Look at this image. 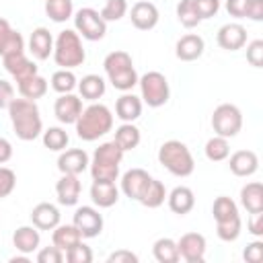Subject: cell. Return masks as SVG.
Returning <instances> with one entry per match:
<instances>
[{
	"label": "cell",
	"instance_id": "obj_10",
	"mask_svg": "<svg viewBox=\"0 0 263 263\" xmlns=\"http://www.w3.org/2000/svg\"><path fill=\"white\" fill-rule=\"evenodd\" d=\"M72 224L78 228L82 238H95L103 232V216L92 205H82L74 212Z\"/></svg>",
	"mask_w": 263,
	"mask_h": 263
},
{
	"label": "cell",
	"instance_id": "obj_32",
	"mask_svg": "<svg viewBox=\"0 0 263 263\" xmlns=\"http://www.w3.org/2000/svg\"><path fill=\"white\" fill-rule=\"evenodd\" d=\"M16 84H18L21 97L29 99V101H37V99L45 97V92H47V80L43 76H39V72L29 76V78H25V80H21V82H16Z\"/></svg>",
	"mask_w": 263,
	"mask_h": 263
},
{
	"label": "cell",
	"instance_id": "obj_36",
	"mask_svg": "<svg viewBox=\"0 0 263 263\" xmlns=\"http://www.w3.org/2000/svg\"><path fill=\"white\" fill-rule=\"evenodd\" d=\"M212 214H214V220L216 222H226V220H232V218H238V205L232 197L228 195H220L214 199V205H212Z\"/></svg>",
	"mask_w": 263,
	"mask_h": 263
},
{
	"label": "cell",
	"instance_id": "obj_41",
	"mask_svg": "<svg viewBox=\"0 0 263 263\" xmlns=\"http://www.w3.org/2000/svg\"><path fill=\"white\" fill-rule=\"evenodd\" d=\"M177 18L185 29H193L201 23V18H199V14L193 6V0H181L177 4Z\"/></svg>",
	"mask_w": 263,
	"mask_h": 263
},
{
	"label": "cell",
	"instance_id": "obj_22",
	"mask_svg": "<svg viewBox=\"0 0 263 263\" xmlns=\"http://www.w3.org/2000/svg\"><path fill=\"white\" fill-rule=\"evenodd\" d=\"M80 179L78 175H62L60 181L55 183V195H58V201L62 205H76L78 203V197H80Z\"/></svg>",
	"mask_w": 263,
	"mask_h": 263
},
{
	"label": "cell",
	"instance_id": "obj_52",
	"mask_svg": "<svg viewBox=\"0 0 263 263\" xmlns=\"http://www.w3.org/2000/svg\"><path fill=\"white\" fill-rule=\"evenodd\" d=\"M249 232L257 238L263 236V212H257V214L249 216Z\"/></svg>",
	"mask_w": 263,
	"mask_h": 263
},
{
	"label": "cell",
	"instance_id": "obj_28",
	"mask_svg": "<svg viewBox=\"0 0 263 263\" xmlns=\"http://www.w3.org/2000/svg\"><path fill=\"white\" fill-rule=\"evenodd\" d=\"M14 51H25V39L18 31L10 27L6 18L0 16V55H8Z\"/></svg>",
	"mask_w": 263,
	"mask_h": 263
},
{
	"label": "cell",
	"instance_id": "obj_43",
	"mask_svg": "<svg viewBox=\"0 0 263 263\" xmlns=\"http://www.w3.org/2000/svg\"><path fill=\"white\" fill-rule=\"evenodd\" d=\"M125 12H127V2L125 0H107L105 6L101 8V16H103L105 23L119 21V18L125 16Z\"/></svg>",
	"mask_w": 263,
	"mask_h": 263
},
{
	"label": "cell",
	"instance_id": "obj_42",
	"mask_svg": "<svg viewBox=\"0 0 263 263\" xmlns=\"http://www.w3.org/2000/svg\"><path fill=\"white\" fill-rule=\"evenodd\" d=\"M240 228H242V222H240V216L238 218H232V220H226V222H216V234L220 240L224 242H232L240 236Z\"/></svg>",
	"mask_w": 263,
	"mask_h": 263
},
{
	"label": "cell",
	"instance_id": "obj_53",
	"mask_svg": "<svg viewBox=\"0 0 263 263\" xmlns=\"http://www.w3.org/2000/svg\"><path fill=\"white\" fill-rule=\"evenodd\" d=\"M12 158V144L6 138H0V164L8 162Z\"/></svg>",
	"mask_w": 263,
	"mask_h": 263
},
{
	"label": "cell",
	"instance_id": "obj_30",
	"mask_svg": "<svg viewBox=\"0 0 263 263\" xmlns=\"http://www.w3.org/2000/svg\"><path fill=\"white\" fill-rule=\"evenodd\" d=\"M76 88H78V92H80L82 99H86V101H97V99H101V97L105 95L107 84H105L103 76H99V74H86V76H82V80L76 84Z\"/></svg>",
	"mask_w": 263,
	"mask_h": 263
},
{
	"label": "cell",
	"instance_id": "obj_34",
	"mask_svg": "<svg viewBox=\"0 0 263 263\" xmlns=\"http://www.w3.org/2000/svg\"><path fill=\"white\" fill-rule=\"evenodd\" d=\"M152 255L158 263H177L179 257V249H177V240L162 236L152 245Z\"/></svg>",
	"mask_w": 263,
	"mask_h": 263
},
{
	"label": "cell",
	"instance_id": "obj_11",
	"mask_svg": "<svg viewBox=\"0 0 263 263\" xmlns=\"http://www.w3.org/2000/svg\"><path fill=\"white\" fill-rule=\"evenodd\" d=\"M177 249H179V257L185 259L187 263H201L205 259V236L199 232H185L179 240H177Z\"/></svg>",
	"mask_w": 263,
	"mask_h": 263
},
{
	"label": "cell",
	"instance_id": "obj_48",
	"mask_svg": "<svg viewBox=\"0 0 263 263\" xmlns=\"http://www.w3.org/2000/svg\"><path fill=\"white\" fill-rule=\"evenodd\" d=\"M64 261V251L53 247H43L37 253V263H62Z\"/></svg>",
	"mask_w": 263,
	"mask_h": 263
},
{
	"label": "cell",
	"instance_id": "obj_35",
	"mask_svg": "<svg viewBox=\"0 0 263 263\" xmlns=\"http://www.w3.org/2000/svg\"><path fill=\"white\" fill-rule=\"evenodd\" d=\"M164 199H166V187H164V183L158 181V179H150L148 187L144 189V193L140 197V203L146 205V208H150V210H154V208L162 205Z\"/></svg>",
	"mask_w": 263,
	"mask_h": 263
},
{
	"label": "cell",
	"instance_id": "obj_17",
	"mask_svg": "<svg viewBox=\"0 0 263 263\" xmlns=\"http://www.w3.org/2000/svg\"><path fill=\"white\" fill-rule=\"evenodd\" d=\"M150 179L152 177L148 175V171H144V168H129L121 177V191L125 193V197L140 201V197H142L144 189L148 187Z\"/></svg>",
	"mask_w": 263,
	"mask_h": 263
},
{
	"label": "cell",
	"instance_id": "obj_15",
	"mask_svg": "<svg viewBox=\"0 0 263 263\" xmlns=\"http://www.w3.org/2000/svg\"><path fill=\"white\" fill-rule=\"evenodd\" d=\"M129 18H132V25L140 31H150L158 25V8L152 4V2H146V0H140L132 6L129 10Z\"/></svg>",
	"mask_w": 263,
	"mask_h": 263
},
{
	"label": "cell",
	"instance_id": "obj_14",
	"mask_svg": "<svg viewBox=\"0 0 263 263\" xmlns=\"http://www.w3.org/2000/svg\"><path fill=\"white\" fill-rule=\"evenodd\" d=\"M88 164H90V158L82 148L62 150L58 158V168L62 175H80L88 168Z\"/></svg>",
	"mask_w": 263,
	"mask_h": 263
},
{
	"label": "cell",
	"instance_id": "obj_3",
	"mask_svg": "<svg viewBox=\"0 0 263 263\" xmlns=\"http://www.w3.org/2000/svg\"><path fill=\"white\" fill-rule=\"evenodd\" d=\"M103 68H105V74H107L109 82L121 92H127L138 84L140 76H138V72L134 68V62H132V55L127 51L107 53V58L103 60Z\"/></svg>",
	"mask_w": 263,
	"mask_h": 263
},
{
	"label": "cell",
	"instance_id": "obj_12",
	"mask_svg": "<svg viewBox=\"0 0 263 263\" xmlns=\"http://www.w3.org/2000/svg\"><path fill=\"white\" fill-rule=\"evenodd\" d=\"M216 41L226 51H236L247 45V29L240 23H226L218 29Z\"/></svg>",
	"mask_w": 263,
	"mask_h": 263
},
{
	"label": "cell",
	"instance_id": "obj_27",
	"mask_svg": "<svg viewBox=\"0 0 263 263\" xmlns=\"http://www.w3.org/2000/svg\"><path fill=\"white\" fill-rule=\"evenodd\" d=\"M166 201H168V208L173 214H179V216H185L193 210L195 205V193L185 187V185H179L175 187L171 193H166Z\"/></svg>",
	"mask_w": 263,
	"mask_h": 263
},
{
	"label": "cell",
	"instance_id": "obj_50",
	"mask_svg": "<svg viewBox=\"0 0 263 263\" xmlns=\"http://www.w3.org/2000/svg\"><path fill=\"white\" fill-rule=\"evenodd\" d=\"M107 261L109 263H138V255L127 249H119V251H113L107 257Z\"/></svg>",
	"mask_w": 263,
	"mask_h": 263
},
{
	"label": "cell",
	"instance_id": "obj_54",
	"mask_svg": "<svg viewBox=\"0 0 263 263\" xmlns=\"http://www.w3.org/2000/svg\"><path fill=\"white\" fill-rule=\"evenodd\" d=\"M27 261H29V255H25V253L21 257H12L10 259V263H27Z\"/></svg>",
	"mask_w": 263,
	"mask_h": 263
},
{
	"label": "cell",
	"instance_id": "obj_29",
	"mask_svg": "<svg viewBox=\"0 0 263 263\" xmlns=\"http://www.w3.org/2000/svg\"><path fill=\"white\" fill-rule=\"evenodd\" d=\"M240 205L249 212V214H257L263 212V185L253 181L247 183L240 189Z\"/></svg>",
	"mask_w": 263,
	"mask_h": 263
},
{
	"label": "cell",
	"instance_id": "obj_20",
	"mask_svg": "<svg viewBox=\"0 0 263 263\" xmlns=\"http://www.w3.org/2000/svg\"><path fill=\"white\" fill-rule=\"evenodd\" d=\"M60 210L49 201H41L31 210V222L39 230H53L60 224Z\"/></svg>",
	"mask_w": 263,
	"mask_h": 263
},
{
	"label": "cell",
	"instance_id": "obj_39",
	"mask_svg": "<svg viewBox=\"0 0 263 263\" xmlns=\"http://www.w3.org/2000/svg\"><path fill=\"white\" fill-rule=\"evenodd\" d=\"M49 82H51V88H53L55 92H60V95L72 92V90L76 88V84H78L74 72H72V70H66V68H60L58 72H53Z\"/></svg>",
	"mask_w": 263,
	"mask_h": 263
},
{
	"label": "cell",
	"instance_id": "obj_6",
	"mask_svg": "<svg viewBox=\"0 0 263 263\" xmlns=\"http://www.w3.org/2000/svg\"><path fill=\"white\" fill-rule=\"evenodd\" d=\"M158 162L175 177H189L195 168L191 150L179 140H168L158 148Z\"/></svg>",
	"mask_w": 263,
	"mask_h": 263
},
{
	"label": "cell",
	"instance_id": "obj_37",
	"mask_svg": "<svg viewBox=\"0 0 263 263\" xmlns=\"http://www.w3.org/2000/svg\"><path fill=\"white\" fill-rule=\"evenodd\" d=\"M45 14L53 23H64L74 14L72 0H45Z\"/></svg>",
	"mask_w": 263,
	"mask_h": 263
},
{
	"label": "cell",
	"instance_id": "obj_33",
	"mask_svg": "<svg viewBox=\"0 0 263 263\" xmlns=\"http://www.w3.org/2000/svg\"><path fill=\"white\" fill-rule=\"evenodd\" d=\"M140 140H142V134H140V129H138L134 123H121V125L115 129V138H113V142H115L123 152L138 148Z\"/></svg>",
	"mask_w": 263,
	"mask_h": 263
},
{
	"label": "cell",
	"instance_id": "obj_26",
	"mask_svg": "<svg viewBox=\"0 0 263 263\" xmlns=\"http://www.w3.org/2000/svg\"><path fill=\"white\" fill-rule=\"evenodd\" d=\"M115 115L123 123H134L142 115V99L134 92H123L115 103Z\"/></svg>",
	"mask_w": 263,
	"mask_h": 263
},
{
	"label": "cell",
	"instance_id": "obj_38",
	"mask_svg": "<svg viewBox=\"0 0 263 263\" xmlns=\"http://www.w3.org/2000/svg\"><path fill=\"white\" fill-rule=\"evenodd\" d=\"M205 156L208 160L212 162H222L228 158L230 154V144H228V138H222V136H214L205 142Z\"/></svg>",
	"mask_w": 263,
	"mask_h": 263
},
{
	"label": "cell",
	"instance_id": "obj_4",
	"mask_svg": "<svg viewBox=\"0 0 263 263\" xmlns=\"http://www.w3.org/2000/svg\"><path fill=\"white\" fill-rule=\"evenodd\" d=\"M123 160V150L111 140V142H103L92 158H90V175L92 181H117L119 177V164Z\"/></svg>",
	"mask_w": 263,
	"mask_h": 263
},
{
	"label": "cell",
	"instance_id": "obj_21",
	"mask_svg": "<svg viewBox=\"0 0 263 263\" xmlns=\"http://www.w3.org/2000/svg\"><path fill=\"white\" fill-rule=\"evenodd\" d=\"M226 10L234 18L263 21V0H226Z\"/></svg>",
	"mask_w": 263,
	"mask_h": 263
},
{
	"label": "cell",
	"instance_id": "obj_8",
	"mask_svg": "<svg viewBox=\"0 0 263 263\" xmlns=\"http://www.w3.org/2000/svg\"><path fill=\"white\" fill-rule=\"evenodd\" d=\"M212 127L216 136L222 138H234L242 129V113L232 103H222L212 113Z\"/></svg>",
	"mask_w": 263,
	"mask_h": 263
},
{
	"label": "cell",
	"instance_id": "obj_23",
	"mask_svg": "<svg viewBox=\"0 0 263 263\" xmlns=\"http://www.w3.org/2000/svg\"><path fill=\"white\" fill-rule=\"evenodd\" d=\"M90 199L97 208H111L119 199V189L115 181H92L90 185Z\"/></svg>",
	"mask_w": 263,
	"mask_h": 263
},
{
	"label": "cell",
	"instance_id": "obj_16",
	"mask_svg": "<svg viewBox=\"0 0 263 263\" xmlns=\"http://www.w3.org/2000/svg\"><path fill=\"white\" fill-rule=\"evenodd\" d=\"M2 62H4L6 72H8L16 82H21V80H25V78L37 74V66H35V62H31V60L25 55V51L8 53V55L2 58Z\"/></svg>",
	"mask_w": 263,
	"mask_h": 263
},
{
	"label": "cell",
	"instance_id": "obj_49",
	"mask_svg": "<svg viewBox=\"0 0 263 263\" xmlns=\"http://www.w3.org/2000/svg\"><path fill=\"white\" fill-rule=\"evenodd\" d=\"M242 257H245V261H249V263H259V261L263 259V242H261V240L249 242L247 249L242 251Z\"/></svg>",
	"mask_w": 263,
	"mask_h": 263
},
{
	"label": "cell",
	"instance_id": "obj_1",
	"mask_svg": "<svg viewBox=\"0 0 263 263\" xmlns=\"http://www.w3.org/2000/svg\"><path fill=\"white\" fill-rule=\"evenodd\" d=\"M8 117L16 138L23 142H31L43 134V121L35 101L12 99V103L8 105Z\"/></svg>",
	"mask_w": 263,
	"mask_h": 263
},
{
	"label": "cell",
	"instance_id": "obj_13",
	"mask_svg": "<svg viewBox=\"0 0 263 263\" xmlns=\"http://www.w3.org/2000/svg\"><path fill=\"white\" fill-rule=\"evenodd\" d=\"M53 113L58 117L60 123H76V119L80 117L82 113V99L72 95V92H66V95H60L53 103Z\"/></svg>",
	"mask_w": 263,
	"mask_h": 263
},
{
	"label": "cell",
	"instance_id": "obj_2",
	"mask_svg": "<svg viewBox=\"0 0 263 263\" xmlns=\"http://www.w3.org/2000/svg\"><path fill=\"white\" fill-rule=\"evenodd\" d=\"M76 134L84 142H95L113 129V113L103 103H92L82 109L80 117L76 119Z\"/></svg>",
	"mask_w": 263,
	"mask_h": 263
},
{
	"label": "cell",
	"instance_id": "obj_44",
	"mask_svg": "<svg viewBox=\"0 0 263 263\" xmlns=\"http://www.w3.org/2000/svg\"><path fill=\"white\" fill-rule=\"evenodd\" d=\"M64 259H66L68 263H90V261H92V249L80 240V242H76L72 249H68V251L64 253Z\"/></svg>",
	"mask_w": 263,
	"mask_h": 263
},
{
	"label": "cell",
	"instance_id": "obj_5",
	"mask_svg": "<svg viewBox=\"0 0 263 263\" xmlns=\"http://www.w3.org/2000/svg\"><path fill=\"white\" fill-rule=\"evenodd\" d=\"M53 62L60 66V68H66V70H74L78 66L84 64L86 60V51L82 47V39L76 31L72 29H66L58 35V39L53 41Z\"/></svg>",
	"mask_w": 263,
	"mask_h": 263
},
{
	"label": "cell",
	"instance_id": "obj_9",
	"mask_svg": "<svg viewBox=\"0 0 263 263\" xmlns=\"http://www.w3.org/2000/svg\"><path fill=\"white\" fill-rule=\"evenodd\" d=\"M74 27L76 33L82 35L86 41H99L107 33V23L103 21L101 12L90 6H84L74 14Z\"/></svg>",
	"mask_w": 263,
	"mask_h": 263
},
{
	"label": "cell",
	"instance_id": "obj_47",
	"mask_svg": "<svg viewBox=\"0 0 263 263\" xmlns=\"http://www.w3.org/2000/svg\"><path fill=\"white\" fill-rule=\"evenodd\" d=\"M193 6L199 14V18H212L220 10V0H193Z\"/></svg>",
	"mask_w": 263,
	"mask_h": 263
},
{
	"label": "cell",
	"instance_id": "obj_18",
	"mask_svg": "<svg viewBox=\"0 0 263 263\" xmlns=\"http://www.w3.org/2000/svg\"><path fill=\"white\" fill-rule=\"evenodd\" d=\"M203 49H205V41L201 35L197 33H187L183 35L177 45H175V55L181 60V62H195L203 55Z\"/></svg>",
	"mask_w": 263,
	"mask_h": 263
},
{
	"label": "cell",
	"instance_id": "obj_25",
	"mask_svg": "<svg viewBox=\"0 0 263 263\" xmlns=\"http://www.w3.org/2000/svg\"><path fill=\"white\" fill-rule=\"evenodd\" d=\"M39 242H41V234H39V228H35V226H18L12 234L14 249L25 255L35 253L39 249Z\"/></svg>",
	"mask_w": 263,
	"mask_h": 263
},
{
	"label": "cell",
	"instance_id": "obj_51",
	"mask_svg": "<svg viewBox=\"0 0 263 263\" xmlns=\"http://www.w3.org/2000/svg\"><path fill=\"white\" fill-rule=\"evenodd\" d=\"M12 99H14V86L8 80L0 78V109H8Z\"/></svg>",
	"mask_w": 263,
	"mask_h": 263
},
{
	"label": "cell",
	"instance_id": "obj_24",
	"mask_svg": "<svg viewBox=\"0 0 263 263\" xmlns=\"http://www.w3.org/2000/svg\"><path fill=\"white\" fill-rule=\"evenodd\" d=\"M29 51L33 53L35 60H47L53 53V37L49 33V29H45V27L33 29V33L29 37Z\"/></svg>",
	"mask_w": 263,
	"mask_h": 263
},
{
	"label": "cell",
	"instance_id": "obj_45",
	"mask_svg": "<svg viewBox=\"0 0 263 263\" xmlns=\"http://www.w3.org/2000/svg\"><path fill=\"white\" fill-rule=\"evenodd\" d=\"M16 187V175L8 166H0V199L8 197Z\"/></svg>",
	"mask_w": 263,
	"mask_h": 263
},
{
	"label": "cell",
	"instance_id": "obj_7",
	"mask_svg": "<svg viewBox=\"0 0 263 263\" xmlns=\"http://www.w3.org/2000/svg\"><path fill=\"white\" fill-rule=\"evenodd\" d=\"M138 84H140V92H142V101L148 105V107H162L166 105L168 97H171V88H168V80L162 72H156V70H150L146 72L144 76L138 78Z\"/></svg>",
	"mask_w": 263,
	"mask_h": 263
},
{
	"label": "cell",
	"instance_id": "obj_31",
	"mask_svg": "<svg viewBox=\"0 0 263 263\" xmlns=\"http://www.w3.org/2000/svg\"><path fill=\"white\" fill-rule=\"evenodd\" d=\"M80 240H82V236H80V232H78V228L74 224H58L53 228V232H51V242L58 249H62L64 253L68 249H72L76 242H80Z\"/></svg>",
	"mask_w": 263,
	"mask_h": 263
},
{
	"label": "cell",
	"instance_id": "obj_46",
	"mask_svg": "<svg viewBox=\"0 0 263 263\" xmlns=\"http://www.w3.org/2000/svg\"><path fill=\"white\" fill-rule=\"evenodd\" d=\"M247 62L255 68L263 66V39H255L247 45Z\"/></svg>",
	"mask_w": 263,
	"mask_h": 263
},
{
	"label": "cell",
	"instance_id": "obj_40",
	"mask_svg": "<svg viewBox=\"0 0 263 263\" xmlns=\"http://www.w3.org/2000/svg\"><path fill=\"white\" fill-rule=\"evenodd\" d=\"M68 142H70V138H68L66 129H62V127H49L43 132V146L47 150L62 152V150H66Z\"/></svg>",
	"mask_w": 263,
	"mask_h": 263
},
{
	"label": "cell",
	"instance_id": "obj_19",
	"mask_svg": "<svg viewBox=\"0 0 263 263\" xmlns=\"http://www.w3.org/2000/svg\"><path fill=\"white\" fill-rule=\"evenodd\" d=\"M228 156H230L228 166L236 177H251L259 168V156L253 150H236Z\"/></svg>",
	"mask_w": 263,
	"mask_h": 263
}]
</instances>
